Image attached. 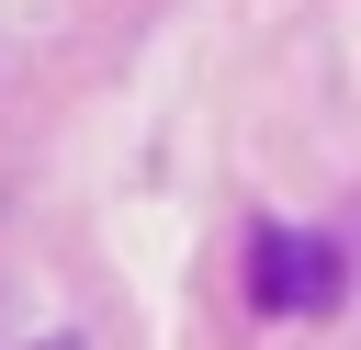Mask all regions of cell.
<instances>
[{"label": "cell", "instance_id": "1", "mask_svg": "<svg viewBox=\"0 0 361 350\" xmlns=\"http://www.w3.org/2000/svg\"><path fill=\"white\" fill-rule=\"evenodd\" d=\"M248 305L259 316H327L338 305V248L305 226H259L248 237Z\"/></svg>", "mask_w": 361, "mask_h": 350}]
</instances>
